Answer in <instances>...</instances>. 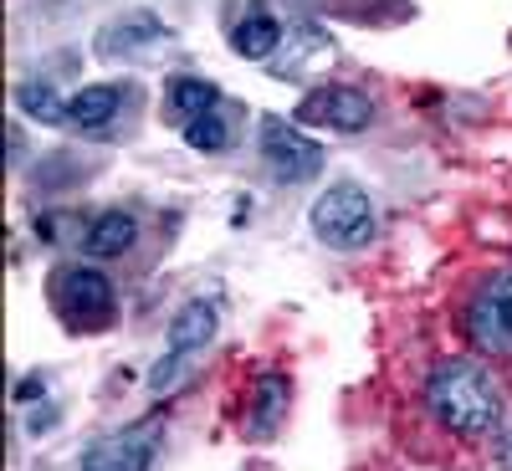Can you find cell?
I'll use <instances>...</instances> for the list:
<instances>
[{
  "instance_id": "obj_1",
  "label": "cell",
  "mask_w": 512,
  "mask_h": 471,
  "mask_svg": "<svg viewBox=\"0 0 512 471\" xmlns=\"http://www.w3.org/2000/svg\"><path fill=\"white\" fill-rule=\"evenodd\" d=\"M425 405L461 441H487L502 425V390L487 364L477 359H446L425 379Z\"/></svg>"
},
{
  "instance_id": "obj_2",
  "label": "cell",
  "mask_w": 512,
  "mask_h": 471,
  "mask_svg": "<svg viewBox=\"0 0 512 471\" xmlns=\"http://www.w3.org/2000/svg\"><path fill=\"white\" fill-rule=\"evenodd\" d=\"M216 328H221V308L210 303V297H195V303H185V308L175 313V323H169L164 354H159L154 369H149V390H154V395H175L180 384L195 374V364L205 359Z\"/></svg>"
},
{
  "instance_id": "obj_3",
  "label": "cell",
  "mask_w": 512,
  "mask_h": 471,
  "mask_svg": "<svg viewBox=\"0 0 512 471\" xmlns=\"http://www.w3.org/2000/svg\"><path fill=\"white\" fill-rule=\"evenodd\" d=\"M308 221H313V236H318L323 246H333V251H359V246H369L374 231H379V210H374V200H369L364 185L338 180V185H328V190L313 200Z\"/></svg>"
},
{
  "instance_id": "obj_4",
  "label": "cell",
  "mask_w": 512,
  "mask_h": 471,
  "mask_svg": "<svg viewBox=\"0 0 512 471\" xmlns=\"http://www.w3.org/2000/svg\"><path fill=\"white\" fill-rule=\"evenodd\" d=\"M52 308L72 323V328H108L113 323V282L98 267H57L52 277Z\"/></svg>"
},
{
  "instance_id": "obj_5",
  "label": "cell",
  "mask_w": 512,
  "mask_h": 471,
  "mask_svg": "<svg viewBox=\"0 0 512 471\" xmlns=\"http://www.w3.org/2000/svg\"><path fill=\"white\" fill-rule=\"evenodd\" d=\"M466 328H472L482 354L512 359V272H492L472 292V303H466Z\"/></svg>"
},
{
  "instance_id": "obj_6",
  "label": "cell",
  "mask_w": 512,
  "mask_h": 471,
  "mask_svg": "<svg viewBox=\"0 0 512 471\" xmlns=\"http://www.w3.org/2000/svg\"><path fill=\"white\" fill-rule=\"evenodd\" d=\"M262 159H267L272 175L287 180V185H303V180H313L323 169V149L287 118H262Z\"/></svg>"
},
{
  "instance_id": "obj_7",
  "label": "cell",
  "mask_w": 512,
  "mask_h": 471,
  "mask_svg": "<svg viewBox=\"0 0 512 471\" xmlns=\"http://www.w3.org/2000/svg\"><path fill=\"white\" fill-rule=\"evenodd\" d=\"M159 451V415L134 420L123 431H108L103 441H93V451L82 456V471H149Z\"/></svg>"
},
{
  "instance_id": "obj_8",
  "label": "cell",
  "mask_w": 512,
  "mask_h": 471,
  "mask_svg": "<svg viewBox=\"0 0 512 471\" xmlns=\"http://www.w3.org/2000/svg\"><path fill=\"white\" fill-rule=\"evenodd\" d=\"M374 118V103L359 93V88H338V82H328V88H313L303 103H297V123L308 128H338V134H359V128H369Z\"/></svg>"
},
{
  "instance_id": "obj_9",
  "label": "cell",
  "mask_w": 512,
  "mask_h": 471,
  "mask_svg": "<svg viewBox=\"0 0 512 471\" xmlns=\"http://www.w3.org/2000/svg\"><path fill=\"white\" fill-rule=\"evenodd\" d=\"M159 36H164V21H159V16H149V11L118 16V21H108V31L98 36V57H108V62H118V57H134V52L154 47Z\"/></svg>"
},
{
  "instance_id": "obj_10",
  "label": "cell",
  "mask_w": 512,
  "mask_h": 471,
  "mask_svg": "<svg viewBox=\"0 0 512 471\" xmlns=\"http://www.w3.org/2000/svg\"><path fill=\"white\" fill-rule=\"evenodd\" d=\"M277 47H282V21H277V16H267V11L241 16V21H236V31H231V52H236V57H246V62H267Z\"/></svg>"
},
{
  "instance_id": "obj_11",
  "label": "cell",
  "mask_w": 512,
  "mask_h": 471,
  "mask_svg": "<svg viewBox=\"0 0 512 471\" xmlns=\"http://www.w3.org/2000/svg\"><path fill=\"white\" fill-rule=\"evenodd\" d=\"M134 236H139V226L128 210H103V216H93L88 236H82V251L88 256H123L134 246Z\"/></svg>"
},
{
  "instance_id": "obj_12",
  "label": "cell",
  "mask_w": 512,
  "mask_h": 471,
  "mask_svg": "<svg viewBox=\"0 0 512 471\" xmlns=\"http://www.w3.org/2000/svg\"><path fill=\"white\" fill-rule=\"evenodd\" d=\"M282 410H287V379H282V374H262V379H256V390H251L246 431H251V436H272L277 420H282Z\"/></svg>"
},
{
  "instance_id": "obj_13",
  "label": "cell",
  "mask_w": 512,
  "mask_h": 471,
  "mask_svg": "<svg viewBox=\"0 0 512 471\" xmlns=\"http://www.w3.org/2000/svg\"><path fill=\"white\" fill-rule=\"evenodd\" d=\"M118 108H123V88H113V82H98V88H82V93L67 98V123H77V128H103Z\"/></svg>"
},
{
  "instance_id": "obj_14",
  "label": "cell",
  "mask_w": 512,
  "mask_h": 471,
  "mask_svg": "<svg viewBox=\"0 0 512 471\" xmlns=\"http://www.w3.org/2000/svg\"><path fill=\"white\" fill-rule=\"evenodd\" d=\"M164 103H169V118L185 128V123H195L200 113L216 108V88H210L205 77H175V82H169V93H164Z\"/></svg>"
},
{
  "instance_id": "obj_15",
  "label": "cell",
  "mask_w": 512,
  "mask_h": 471,
  "mask_svg": "<svg viewBox=\"0 0 512 471\" xmlns=\"http://www.w3.org/2000/svg\"><path fill=\"white\" fill-rule=\"evenodd\" d=\"M180 134H185V144L200 149V154H221V149L231 144V123H226V113L210 108V113H200L195 123H185Z\"/></svg>"
},
{
  "instance_id": "obj_16",
  "label": "cell",
  "mask_w": 512,
  "mask_h": 471,
  "mask_svg": "<svg viewBox=\"0 0 512 471\" xmlns=\"http://www.w3.org/2000/svg\"><path fill=\"white\" fill-rule=\"evenodd\" d=\"M16 108L31 113L36 123H67V103L47 88V82H21V88H16Z\"/></svg>"
},
{
  "instance_id": "obj_17",
  "label": "cell",
  "mask_w": 512,
  "mask_h": 471,
  "mask_svg": "<svg viewBox=\"0 0 512 471\" xmlns=\"http://www.w3.org/2000/svg\"><path fill=\"white\" fill-rule=\"evenodd\" d=\"M497 466L512 471V431H502V441H497Z\"/></svg>"
}]
</instances>
